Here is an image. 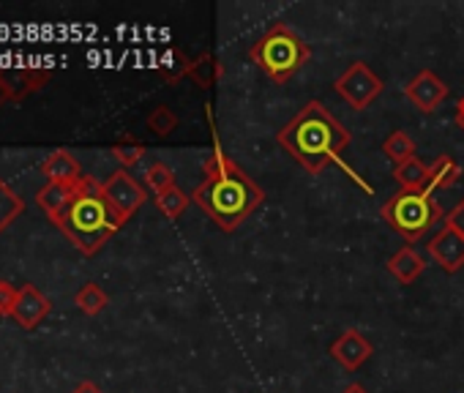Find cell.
Masks as SVG:
<instances>
[{
    "instance_id": "6da1fadb",
    "label": "cell",
    "mask_w": 464,
    "mask_h": 393,
    "mask_svg": "<svg viewBox=\"0 0 464 393\" xmlns=\"http://www.w3.org/2000/svg\"><path fill=\"white\" fill-rule=\"evenodd\" d=\"M202 169L205 180L191 191V203L205 211L218 230L236 233L263 206V188L244 172V167L221 153L218 145L205 158Z\"/></svg>"
},
{
    "instance_id": "7a4b0ae2",
    "label": "cell",
    "mask_w": 464,
    "mask_h": 393,
    "mask_svg": "<svg viewBox=\"0 0 464 393\" xmlns=\"http://www.w3.org/2000/svg\"><path fill=\"white\" fill-rule=\"evenodd\" d=\"M276 142L312 175L339 161L350 145V131L323 101H309L279 134Z\"/></svg>"
},
{
    "instance_id": "3957f363",
    "label": "cell",
    "mask_w": 464,
    "mask_h": 393,
    "mask_svg": "<svg viewBox=\"0 0 464 393\" xmlns=\"http://www.w3.org/2000/svg\"><path fill=\"white\" fill-rule=\"evenodd\" d=\"M85 257H93L104 249V244L123 227L118 214L104 200L102 183L91 175H85L77 183V194L72 206L63 211L61 219L53 222Z\"/></svg>"
},
{
    "instance_id": "277c9868",
    "label": "cell",
    "mask_w": 464,
    "mask_h": 393,
    "mask_svg": "<svg viewBox=\"0 0 464 393\" xmlns=\"http://www.w3.org/2000/svg\"><path fill=\"white\" fill-rule=\"evenodd\" d=\"M252 63L276 85L290 82L312 58V47L287 23H276L249 50Z\"/></svg>"
},
{
    "instance_id": "5b68a950",
    "label": "cell",
    "mask_w": 464,
    "mask_h": 393,
    "mask_svg": "<svg viewBox=\"0 0 464 393\" xmlns=\"http://www.w3.org/2000/svg\"><path fill=\"white\" fill-rule=\"evenodd\" d=\"M380 216L396 235H401L407 241V246H412L415 241H423L429 235V230L440 219H445L434 191H429V188H423V191H401L399 188L380 208Z\"/></svg>"
},
{
    "instance_id": "8992f818",
    "label": "cell",
    "mask_w": 464,
    "mask_h": 393,
    "mask_svg": "<svg viewBox=\"0 0 464 393\" xmlns=\"http://www.w3.org/2000/svg\"><path fill=\"white\" fill-rule=\"evenodd\" d=\"M334 88L353 110H366L377 96H382L385 82L363 61H355L353 66H347L342 72V77L334 82Z\"/></svg>"
},
{
    "instance_id": "52a82bcc",
    "label": "cell",
    "mask_w": 464,
    "mask_h": 393,
    "mask_svg": "<svg viewBox=\"0 0 464 393\" xmlns=\"http://www.w3.org/2000/svg\"><path fill=\"white\" fill-rule=\"evenodd\" d=\"M102 191H104V200L110 203V208L118 214V219L126 225L148 200V191L142 183L134 180V175H129V169H115L104 183H102Z\"/></svg>"
},
{
    "instance_id": "ba28073f",
    "label": "cell",
    "mask_w": 464,
    "mask_h": 393,
    "mask_svg": "<svg viewBox=\"0 0 464 393\" xmlns=\"http://www.w3.org/2000/svg\"><path fill=\"white\" fill-rule=\"evenodd\" d=\"M448 93H450V88H448L434 72H429V69L418 72V74L407 82V88H404L407 101H410L415 110L426 112V115H431V112L448 99Z\"/></svg>"
},
{
    "instance_id": "9c48e42d",
    "label": "cell",
    "mask_w": 464,
    "mask_h": 393,
    "mask_svg": "<svg viewBox=\"0 0 464 393\" xmlns=\"http://www.w3.org/2000/svg\"><path fill=\"white\" fill-rule=\"evenodd\" d=\"M53 303L50 298L34 287V284H23L17 290V303H14V312H12V320L23 328V331H34L36 325H42L50 314Z\"/></svg>"
},
{
    "instance_id": "30bf717a",
    "label": "cell",
    "mask_w": 464,
    "mask_h": 393,
    "mask_svg": "<svg viewBox=\"0 0 464 393\" xmlns=\"http://www.w3.org/2000/svg\"><path fill=\"white\" fill-rule=\"evenodd\" d=\"M426 252L445 273H456L464 268V238L450 227H442L437 235H431Z\"/></svg>"
},
{
    "instance_id": "8fae6325",
    "label": "cell",
    "mask_w": 464,
    "mask_h": 393,
    "mask_svg": "<svg viewBox=\"0 0 464 393\" xmlns=\"http://www.w3.org/2000/svg\"><path fill=\"white\" fill-rule=\"evenodd\" d=\"M374 347L366 341V336L355 328H347L342 331V336L331 344V358L339 360L347 371H355L361 369L369 358H372Z\"/></svg>"
},
{
    "instance_id": "7c38bea8",
    "label": "cell",
    "mask_w": 464,
    "mask_h": 393,
    "mask_svg": "<svg viewBox=\"0 0 464 393\" xmlns=\"http://www.w3.org/2000/svg\"><path fill=\"white\" fill-rule=\"evenodd\" d=\"M50 80L44 69H0V85H4L9 101H23L28 93L39 91Z\"/></svg>"
},
{
    "instance_id": "4fadbf2b",
    "label": "cell",
    "mask_w": 464,
    "mask_h": 393,
    "mask_svg": "<svg viewBox=\"0 0 464 393\" xmlns=\"http://www.w3.org/2000/svg\"><path fill=\"white\" fill-rule=\"evenodd\" d=\"M42 175L47 177V183H66V186H72V183H80L85 175H82V167H80V161L69 153V150H53L44 161H42Z\"/></svg>"
},
{
    "instance_id": "5bb4252c",
    "label": "cell",
    "mask_w": 464,
    "mask_h": 393,
    "mask_svg": "<svg viewBox=\"0 0 464 393\" xmlns=\"http://www.w3.org/2000/svg\"><path fill=\"white\" fill-rule=\"evenodd\" d=\"M426 260L420 252H415L412 246H401L391 260H388V273L399 282V284H415L418 276H423L426 271Z\"/></svg>"
},
{
    "instance_id": "9a60e30c",
    "label": "cell",
    "mask_w": 464,
    "mask_h": 393,
    "mask_svg": "<svg viewBox=\"0 0 464 393\" xmlns=\"http://www.w3.org/2000/svg\"><path fill=\"white\" fill-rule=\"evenodd\" d=\"M74 194H77V183H72V186H66V183H47V186L39 191L36 203H39L42 211L50 216V222H55V219H61L63 211L72 206Z\"/></svg>"
},
{
    "instance_id": "2e32d148",
    "label": "cell",
    "mask_w": 464,
    "mask_h": 393,
    "mask_svg": "<svg viewBox=\"0 0 464 393\" xmlns=\"http://www.w3.org/2000/svg\"><path fill=\"white\" fill-rule=\"evenodd\" d=\"M393 180L401 186V191H423L429 188V164L418 156L393 167Z\"/></svg>"
},
{
    "instance_id": "e0dca14e",
    "label": "cell",
    "mask_w": 464,
    "mask_h": 393,
    "mask_svg": "<svg viewBox=\"0 0 464 393\" xmlns=\"http://www.w3.org/2000/svg\"><path fill=\"white\" fill-rule=\"evenodd\" d=\"M459 177H461V164L450 156H437L429 164V191L450 188Z\"/></svg>"
},
{
    "instance_id": "ac0fdd59",
    "label": "cell",
    "mask_w": 464,
    "mask_h": 393,
    "mask_svg": "<svg viewBox=\"0 0 464 393\" xmlns=\"http://www.w3.org/2000/svg\"><path fill=\"white\" fill-rule=\"evenodd\" d=\"M23 211H25V200L0 177V233H6V227L23 216Z\"/></svg>"
},
{
    "instance_id": "d6986e66",
    "label": "cell",
    "mask_w": 464,
    "mask_h": 393,
    "mask_svg": "<svg viewBox=\"0 0 464 393\" xmlns=\"http://www.w3.org/2000/svg\"><path fill=\"white\" fill-rule=\"evenodd\" d=\"M153 203H156L159 214H164L167 219H180V216L186 214L188 203H191V194H186L183 188L172 186V188L156 194V196H153Z\"/></svg>"
},
{
    "instance_id": "ffe728a7",
    "label": "cell",
    "mask_w": 464,
    "mask_h": 393,
    "mask_svg": "<svg viewBox=\"0 0 464 393\" xmlns=\"http://www.w3.org/2000/svg\"><path fill=\"white\" fill-rule=\"evenodd\" d=\"M382 153H385V158L393 161V167H399V164L415 158V139L407 131H393V134L385 137Z\"/></svg>"
},
{
    "instance_id": "44dd1931",
    "label": "cell",
    "mask_w": 464,
    "mask_h": 393,
    "mask_svg": "<svg viewBox=\"0 0 464 393\" xmlns=\"http://www.w3.org/2000/svg\"><path fill=\"white\" fill-rule=\"evenodd\" d=\"M74 303H77V309L82 312V314H88V317H96V314H102L104 309H107V303H110V295L99 287V284H85L77 295H74Z\"/></svg>"
},
{
    "instance_id": "7402d4cb",
    "label": "cell",
    "mask_w": 464,
    "mask_h": 393,
    "mask_svg": "<svg viewBox=\"0 0 464 393\" xmlns=\"http://www.w3.org/2000/svg\"><path fill=\"white\" fill-rule=\"evenodd\" d=\"M145 186L153 191V196L161 194V191H167V188H172V186H175V172H172V167L164 164V161L148 164V169H145Z\"/></svg>"
},
{
    "instance_id": "603a6c76",
    "label": "cell",
    "mask_w": 464,
    "mask_h": 393,
    "mask_svg": "<svg viewBox=\"0 0 464 393\" xmlns=\"http://www.w3.org/2000/svg\"><path fill=\"white\" fill-rule=\"evenodd\" d=\"M148 129L153 131V134H159V137H167V134H172L175 129H178V115L169 110V107H156L150 115H148Z\"/></svg>"
},
{
    "instance_id": "cb8c5ba5",
    "label": "cell",
    "mask_w": 464,
    "mask_h": 393,
    "mask_svg": "<svg viewBox=\"0 0 464 393\" xmlns=\"http://www.w3.org/2000/svg\"><path fill=\"white\" fill-rule=\"evenodd\" d=\"M112 156L118 158V164H121V169H129V167H134L142 156H145V145L142 142H118V145H112Z\"/></svg>"
},
{
    "instance_id": "d4e9b609",
    "label": "cell",
    "mask_w": 464,
    "mask_h": 393,
    "mask_svg": "<svg viewBox=\"0 0 464 393\" xmlns=\"http://www.w3.org/2000/svg\"><path fill=\"white\" fill-rule=\"evenodd\" d=\"M17 303V290L6 279H0V317H12Z\"/></svg>"
},
{
    "instance_id": "484cf974",
    "label": "cell",
    "mask_w": 464,
    "mask_h": 393,
    "mask_svg": "<svg viewBox=\"0 0 464 393\" xmlns=\"http://www.w3.org/2000/svg\"><path fill=\"white\" fill-rule=\"evenodd\" d=\"M445 227L456 230V233L464 238V196H461V203H456V206L445 214Z\"/></svg>"
},
{
    "instance_id": "4316f807",
    "label": "cell",
    "mask_w": 464,
    "mask_h": 393,
    "mask_svg": "<svg viewBox=\"0 0 464 393\" xmlns=\"http://www.w3.org/2000/svg\"><path fill=\"white\" fill-rule=\"evenodd\" d=\"M72 393H104L96 382H91V379H85V382H80Z\"/></svg>"
},
{
    "instance_id": "83f0119b",
    "label": "cell",
    "mask_w": 464,
    "mask_h": 393,
    "mask_svg": "<svg viewBox=\"0 0 464 393\" xmlns=\"http://www.w3.org/2000/svg\"><path fill=\"white\" fill-rule=\"evenodd\" d=\"M453 120H456V126L464 131V96L456 101V115H453Z\"/></svg>"
},
{
    "instance_id": "f1b7e54d",
    "label": "cell",
    "mask_w": 464,
    "mask_h": 393,
    "mask_svg": "<svg viewBox=\"0 0 464 393\" xmlns=\"http://www.w3.org/2000/svg\"><path fill=\"white\" fill-rule=\"evenodd\" d=\"M342 393H369V390H366V388H363L361 382H353V385H347V388H344Z\"/></svg>"
},
{
    "instance_id": "f546056e",
    "label": "cell",
    "mask_w": 464,
    "mask_h": 393,
    "mask_svg": "<svg viewBox=\"0 0 464 393\" xmlns=\"http://www.w3.org/2000/svg\"><path fill=\"white\" fill-rule=\"evenodd\" d=\"M9 101V96H6V91H4V85H0V107H4Z\"/></svg>"
}]
</instances>
